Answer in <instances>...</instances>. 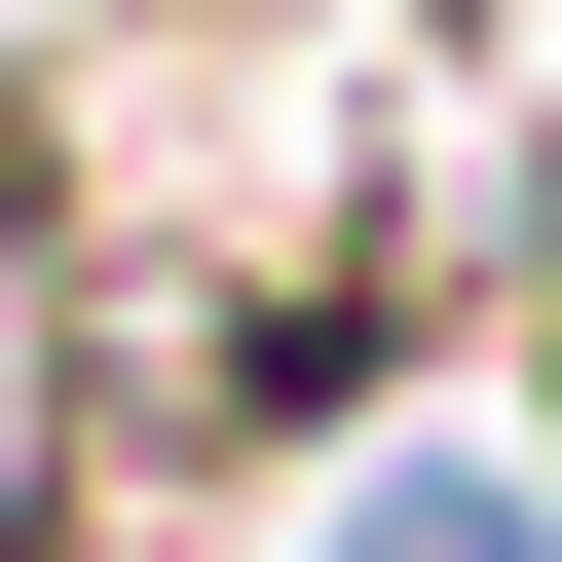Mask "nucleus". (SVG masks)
Masks as SVG:
<instances>
[{
	"mask_svg": "<svg viewBox=\"0 0 562 562\" xmlns=\"http://www.w3.org/2000/svg\"><path fill=\"white\" fill-rule=\"evenodd\" d=\"M301 562H562V450H450V413H375V450L301 487Z\"/></svg>",
	"mask_w": 562,
	"mask_h": 562,
	"instance_id": "obj_1",
	"label": "nucleus"
}]
</instances>
